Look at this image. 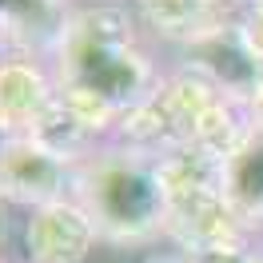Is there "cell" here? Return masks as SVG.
<instances>
[{
    "label": "cell",
    "mask_w": 263,
    "mask_h": 263,
    "mask_svg": "<svg viewBox=\"0 0 263 263\" xmlns=\"http://www.w3.org/2000/svg\"><path fill=\"white\" fill-rule=\"evenodd\" d=\"M52 68L64 84L92 88L124 112L160 88L167 64L148 44L136 4H76L68 40Z\"/></svg>",
    "instance_id": "6da1fadb"
},
{
    "label": "cell",
    "mask_w": 263,
    "mask_h": 263,
    "mask_svg": "<svg viewBox=\"0 0 263 263\" xmlns=\"http://www.w3.org/2000/svg\"><path fill=\"white\" fill-rule=\"evenodd\" d=\"M76 199L92 212L100 235H104V247L144 251L164 239L167 199L160 187L156 160L148 156L104 144L80 167Z\"/></svg>",
    "instance_id": "7a4b0ae2"
},
{
    "label": "cell",
    "mask_w": 263,
    "mask_h": 263,
    "mask_svg": "<svg viewBox=\"0 0 263 263\" xmlns=\"http://www.w3.org/2000/svg\"><path fill=\"white\" fill-rule=\"evenodd\" d=\"M16 215L20 228H12V219L4 228V239L20 243L12 263H92L104 251V235L96 219L76 196Z\"/></svg>",
    "instance_id": "3957f363"
},
{
    "label": "cell",
    "mask_w": 263,
    "mask_h": 263,
    "mask_svg": "<svg viewBox=\"0 0 263 263\" xmlns=\"http://www.w3.org/2000/svg\"><path fill=\"white\" fill-rule=\"evenodd\" d=\"M0 192H4V208L32 212V208L76 196L80 192V167L56 160L44 148H36L28 136H4Z\"/></svg>",
    "instance_id": "277c9868"
},
{
    "label": "cell",
    "mask_w": 263,
    "mask_h": 263,
    "mask_svg": "<svg viewBox=\"0 0 263 263\" xmlns=\"http://www.w3.org/2000/svg\"><path fill=\"white\" fill-rule=\"evenodd\" d=\"M164 64L183 68V72H192V76L215 84L219 92L239 96V100L251 96V88H255L259 76H263V64L243 48V40L235 32V20H231L228 28L203 36V40H196V44H187V48H180V52H172Z\"/></svg>",
    "instance_id": "5b68a950"
},
{
    "label": "cell",
    "mask_w": 263,
    "mask_h": 263,
    "mask_svg": "<svg viewBox=\"0 0 263 263\" xmlns=\"http://www.w3.org/2000/svg\"><path fill=\"white\" fill-rule=\"evenodd\" d=\"M239 12V4H212V0H152V4H136L140 28L148 36V44L167 60L172 52L196 44L203 36L228 28Z\"/></svg>",
    "instance_id": "8992f818"
},
{
    "label": "cell",
    "mask_w": 263,
    "mask_h": 263,
    "mask_svg": "<svg viewBox=\"0 0 263 263\" xmlns=\"http://www.w3.org/2000/svg\"><path fill=\"white\" fill-rule=\"evenodd\" d=\"M76 16V4H8L4 8V56H24V60H44L56 64V56L68 40Z\"/></svg>",
    "instance_id": "52a82bcc"
},
{
    "label": "cell",
    "mask_w": 263,
    "mask_h": 263,
    "mask_svg": "<svg viewBox=\"0 0 263 263\" xmlns=\"http://www.w3.org/2000/svg\"><path fill=\"white\" fill-rule=\"evenodd\" d=\"M60 76L44 60L4 56L0 64V128L4 136H20L32 128V120L56 100Z\"/></svg>",
    "instance_id": "ba28073f"
},
{
    "label": "cell",
    "mask_w": 263,
    "mask_h": 263,
    "mask_svg": "<svg viewBox=\"0 0 263 263\" xmlns=\"http://www.w3.org/2000/svg\"><path fill=\"white\" fill-rule=\"evenodd\" d=\"M20 136H28L36 148L52 152L56 160L76 164V167H84L100 148H104V140H100V136L88 128V124H80V120L68 112L60 100H52L48 108H44V112L32 120V128L20 132Z\"/></svg>",
    "instance_id": "9c48e42d"
},
{
    "label": "cell",
    "mask_w": 263,
    "mask_h": 263,
    "mask_svg": "<svg viewBox=\"0 0 263 263\" xmlns=\"http://www.w3.org/2000/svg\"><path fill=\"white\" fill-rule=\"evenodd\" d=\"M228 199L251 223V231L263 235V132L259 128L228 160Z\"/></svg>",
    "instance_id": "30bf717a"
},
{
    "label": "cell",
    "mask_w": 263,
    "mask_h": 263,
    "mask_svg": "<svg viewBox=\"0 0 263 263\" xmlns=\"http://www.w3.org/2000/svg\"><path fill=\"white\" fill-rule=\"evenodd\" d=\"M235 32L243 40V48L263 64V0L239 4V12H235Z\"/></svg>",
    "instance_id": "8fae6325"
},
{
    "label": "cell",
    "mask_w": 263,
    "mask_h": 263,
    "mask_svg": "<svg viewBox=\"0 0 263 263\" xmlns=\"http://www.w3.org/2000/svg\"><path fill=\"white\" fill-rule=\"evenodd\" d=\"M187 251V247H183ZM187 263H247V247H208V251H187Z\"/></svg>",
    "instance_id": "7c38bea8"
},
{
    "label": "cell",
    "mask_w": 263,
    "mask_h": 263,
    "mask_svg": "<svg viewBox=\"0 0 263 263\" xmlns=\"http://www.w3.org/2000/svg\"><path fill=\"white\" fill-rule=\"evenodd\" d=\"M247 112H251V120H255V128L263 132V76H259V84L251 88V96H247Z\"/></svg>",
    "instance_id": "4fadbf2b"
},
{
    "label": "cell",
    "mask_w": 263,
    "mask_h": 263,
    "mask_svg": "<svg viewBox=\"0 0 263 263\" xmlns=\"http://www.w3.org/2000/svg\"><path fill=\"white\" fill-rule=\"evenodd\" d=\"M92 263H136V251H120V247H104Z\"/></svg>",
    "instance_id": "5bb4252c"
},
{
    "label": "cell",
    "mask_w": 263,
    "mask_h": 263,
    "mask_svg": "<svg viewBox=\"0 0 263 263\" xmlns=\"http://www.w3.org/2000/svg\"><path fill=\"white\" fill-rule=\"evenodd\" d=\"M247 263H263V235H259L251 247H247Z\"/></svg>",
    "instance_id": "9a60e30c"
}]
</instances>
